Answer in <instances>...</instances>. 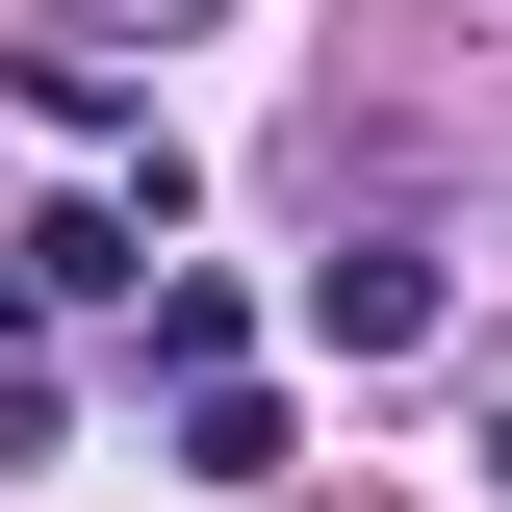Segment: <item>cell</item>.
<instances>
[{
	"instance_id": "1",
	"label": "cell",
	"mask_w": 512,
	"mask_h": 512,
	"mask_svg": "<svg viewBox=\"0 0 512 512\" xmlns=\"http://www.w3.org/2000/svg\"><path fill=\"white\" fill-rule=\"evenodd\" d=\"M308 333H333V359H410V333H436V256H359V231H333L308 256Z\"/></svg>"
},
{
	"instance_id": "3",
	"label": "cell",
	"mask_w": 512,
	"mask_h": 512,
	"mask_svg": "<svg viewBox=\"0 0 512 512\" xmlns=\"http://www.w3.org/2000/svg\"><path fill=\"white\" fill-rule=\"evenodd\" d=\"M180 487H282V410L256 384H180Z\"/></svg>"
},
{
	"instance_id": "2",
	"label": "cell",
	"mask_w": 512,
	"mask_h": 512,
	"mask_svg": "<svg viewBox=\"0 0 512 512\" xmlns=\"http://www.w3.org/2000/svg\"><path fill=\"white\" fill-rule=\"evenodd\" d=\"M154 205H180V180H128V205H52V231H26V308H103V282H154Z\"/></svg>"
},
{
	"instance_id": "4",
	"label": "cell",
	"mask_w": 512,
	"mask_h": 512,
	"mask_svg": "<svg viewBox=\"0 0 512 512\" xmlns=\"http://www.w3.org/2000/svg\"><path fill=\"white\" fill-rule=\"evenodd\" d=\"M0 333H26V231H0Z\"/></svg>"
}]
</instances>
